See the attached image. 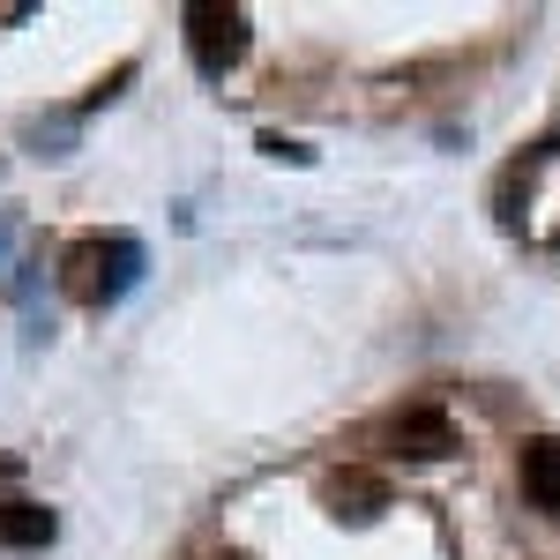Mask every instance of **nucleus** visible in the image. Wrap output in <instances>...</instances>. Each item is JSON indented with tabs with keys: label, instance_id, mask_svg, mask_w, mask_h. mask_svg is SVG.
I'll use <instances>...</instances> for the list:
<instances>
[{
	"label": "nucleus",
	"instance_id": "f257e3e1",
	"mask_svg": "<svg viewBox=\"0 0 560 560\" xmlns=\"http://www.w3.org/2000/svg\"><path fill=\"white\" fill-rule=\"evenodd\" d=\"M135 277H142V247L128 232H90V240H75L60 255V292L75 306H113Z\"/></svg>",
	"mask_w": 560,
	"mask_h": 560
},
{
	"label": "nucleus",
	"instance_id": "f03ea898",
	"mask_svg": "<svg viewBox=\"0 0 560 560\" xmlns=\"http://www.w3.org/2000/svg\"><path fill=\"white\" fill-rule=\"evenodd\" d=\"M179 23H187V52H195V68H202V75H224V68H240V60H247V38H255V31H247V8L195 0Z\"/></svg>",
	"mask_w": 560,
	"mask_h": 560
},
{
	"label": "nucleus",
	"instance_id": "7ed1b4c3",
	"mask_svg": "<svg viewBox=\"0 0 560 560\" xmlns=\"http://www.w3.org/2000/svg\"><path fill=\"white\" fill-rule=\"evenodd\" d=\"M388 456H411V464H433V456H456V419L441 404H404L382 427Z\"/></svg>",
	"mask_w": 560,
	"mask_h": 560
},
{
	"label": "nucleus",
	"instance_id": "20e7f679",
	"mask_svg": "<svg viewBox=\"0 0 560 560\" xmlns=\"http://www.w3.org/2000/svg\"><path fill=\"white\" fill-rule=\"evenodd\" d=\"M322 501H329V516H345V523H374L388 509V478L359 471V464H337L322 478Z\"/></svg>",
	"mask_w": 560,
	"mask_h": 560
},
{
	"label": "nucleus",
	"instance_id": "39448f33",
	"mask_svg": "<svg viewBox=\"0 0 560 560\" xmlns=\"http://www.w3.org/2000/svg\"><path fill=\"white\" fill-rule=\"evenodd\" d=\"M516 471H523V501H530V509H546V516H560V433L523 441Z\"/></svg>",
	"mask_w": 560,
	"mask_h": 560
},
{
	"label": "nucleus",
	"instance_id": "423d86ee",
	"mask_svg": "<svg viewBox=\"0 0 560 560\" xmlns=\"http://www.w3.org/2000/svg\"><path fill=\"white\" fill-rule=\"evenodd\" d=\"M52 530H60V523H52V509H38V501H8V509H0V546H8V553L52 546Z\"/></svg>",
	"mask_w": 560,
	"mask_h": 560
},
{
	"label": "nucleus",
	"instance_id": "0eeeda50",
	"mask_svg": "<svg viewBox=\"0 0 560 560\" xmlns=\"http://www.w3.org/2000/svg\"><path fill=\"white\" fill-rule=\"evenodd\" d=\"M210 560H247V553H210Z\"/></svg>",
	"mask_w": 560,
	"mask_h": 560
},
{
	"label": "nucleus",
	"instance_id": "6e6552de",
	"mask_svg": "<svg viewBox=\"0 0 560 560\" xmlns=\"http://www.w3.org/2000/svg\"><path fill=\"white\" fill-rule=\"evenodd\" d=\"M0 247H8V224H0Z\"/></svg>",
	"mask_w": 560,
	"mask_h": 560
}]
</instances>
